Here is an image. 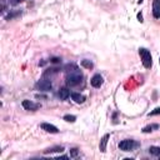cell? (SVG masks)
<instances>
[{"instance_id": "cell-1", "label": "cell", "mask_w": 160, "mask_h": 160, "mask_svg": "<svg viewBox=\"0 0 160 160\" xmlns=\"http://www.w3.org/2000/svg\"><path fill=\"white\" fill-rule=\"evenodd\" d=\"M65 70H66V84L69 87H77V85L81 83L83 74L77 65H74V64L73 65H66Z\"/></svg>"}, {"instance_id": "cell-2", "label": "cell", "mask_w": 160, "mask_h": 160, "mask_svg": "<svg viewBox=\"0 0 160 160\" xmlns=\"http://www.w3.org/2000/svg\"><path fill=\"white\" fill-rule=\"evenodd\" d=\"M139 54H140V58H141V61H143V65L146 69H150L151 65H153V59H151L150 51L141 48V49H139Z\"/></svg>"}, {"instance_id": "cell-3", "label": "cell", "mask_w": 160, "mask_h": 160, "mask_svg": "<svg viewBox=\"0 0 160 160\" xmlns=\"http://www.w3.org/2000/svg\"><path fill=\"white\" fill-rule=\"evenodd\" d=\"M136 145L138 144L134 140H131V139H126V140H123V141L119 143V148H120V150H123V151H131Z\"/></svg>"}, {"instance_id": "cell-4", "label": "cell", "mask_w": 160, "mask_h": 160, "mask_svg": "<svg viewBox=\"0 0 160 160\" xmlns=\"http://www.w3.org/2000/svg\"><path fill=\"white\" fill-rule=\"evenodd\" d=\"M36 88L40 90V91H49L51 90L53 85H51V81L48 80V79H41L36 83Z\"/></svg>"}, {"instance_id": "cell-5", "label": "cell", "mask_w": 160, "mask_h": 160, "mask_svg": "<svg viewBox=\"0 0 160 160\" xmlns=\"http://www.w3.org/2000/svg\"><path fill=\"white\" fill-rule=\"evenodd\" d=\"M21 105H23V108L25 110H31V111L38 110L40 108V105L38 103H34V101H31V100H23Z\"/></svg>"}, {"instance_id": "cell-6", "label": "cell", "mask_w": 160, "mask_h": 160, "mask_svg": "<svg viewBox=\"0 0 160 160\" xmlns=\"http://www.w3.org/2000/svg\"><path fill=\"white\" fill-rule=\"evenodd\" d=\"M40 128L43 130H45L46 133H51V134H58L59 133V129L55 126V125H53V124H49V123H43L40 125Z\"/></svg>"}, {"instance_id": "cell-7", "label": "cell", "mask_w": 160, "mask_h": 160, "mask_svg": "<svg viewBox=\"0 0 160 160\" xmlns=\"http://www.w3.org/2000/svg\"><path fill=\"white\" fill-rule=\"evenodd\" d=\"M90 83H91V85H93L94 88H100L101 85H103V77L99 75V74H97V75H94L91 78Z\"/></svg>"}, {"instance_id": "cell-8", "label": "cell", "mask_w": 160, "mask_h": 160, "mask_svg": "<svg viewBox=\"0 0 160 160\" xmlns=\"http://www.w3.org/2000/svg\"><path fill=\"white\" fill-rule=\"evenodd\" d=\"M153 15L155 19L160 18V0H154L153 2Z\"/></svg>"}, {"instance_id": "cell-9", "label": "cell", "mask_w": 160, "mask_h": 160, "mask_svg": "<svg viewBox=\"0 0 160 160\" xmlns=\"http://www.w3.org/2000/svg\"><path fill=\"white\" fill-rule=\"evenodd\" d=\"M109 138H110V135H109V134H105V135L101 138V140H100V145H99L100 151H103V153H104V151L106 150V145H108Z\"/></svg>"}, {"instance_id": "cell-10", "label": "cell", "mask_w": 160, "mask_h": 160, "mask_svg": "<svg viewBox=\"0 0 160 160\" xmlns=\"http://www.w3.org/2000/svg\"><path fill=\"white\" fill-rule=\"evenodd\" d=\"M71 98H73L74 101L78 103V104H83L85 101V97H84L83 94H79V93H73L71 94Z\"/></svg>"}, {"instance_id": "cell-11", "label": "cell", "mask_w": 160, "mask_h": 160, "mask_svg": "<svg viewBox=\"0 0 160 160\" xmlns=\"http://www.w3.org/2000/svg\"><path fill=\"white\" fill-rule=\"evenodd\" d=\"M69 97H70V91H69L68 88H61V89L59 90V98H60L61 100H66Z\"/></svg>"}, {"instance_id": "cell-12", "label": "cell", "mask_w": 160, "mask_h": 160, "mask_svg": "<svg viewBox=\"0 0 160 160\" xmlns=\"http://www.w3.org/2000/svg\"><path fill=\"white\" fill-rule=\"evenodd\" d=\"M64 150L63 146H54L51 149H46V150H44V154H51V153H61Z\"/></svg>"}, {"instance_id": "cell-13", "label": "cell", "mask_w": 160, "mask_h": 160, "mask_svg": "<svg viewBox=\"0 0 160 160\" xmlns=\"http://www.w3.org/2000/svg\"><path fill=\"white\" fill-rule=\"evenodd\" d=\"M155 129H159V125L158 124H151V125H148L143 129V133H150V131H154Z\"/></svg>"}, {"instance_id": "cell-14", "label": "cell", "mask_w": 160, "mask_h": 160, "mask_svg": "<svg viewBox=\"0 0 160 160\" xmlns=\"http://www.w3.org/2000/svg\"><path fill=\"white\" fill-rule=\"evenodd\" d=\"M149 153L151 155H155L158 158H160V148L159 146H150L149 148Z\"/></svg>"}, {"instance_id": "cell-15", "label": "cell", "mask_w": 160, "mask_h": 160, "mask_svg": "<svg viewBox=\"0 0 160 160\" xmlns=\"http://www.w3.org/2000/svg\"><path fill=\"white\" fill-rule=\"evenodd\" d=\"M81 66L87 68V69H93L94 64H93V63H91L90 60H87V59H84V60H81Z\"/></svg>"}, {"instance_id": "cell-16", "label": "cell", "mask_w": 160, "mask_h": 160, "mask_svg": "<svg viewBox=\"0 0 160 160\" xmlns=\"http://www.w3.org/2000/svg\"><path fill=\"white\" fill-rule=\"evenodd\" d=\"M64 120L68 121V123H74L77 120V116L75 115H65L64 116Z\"/></svg>"}, {"instance_id": "cell-17", "label": "cell", "mask_w": 160, "mask_h": 160, "mask_svg": "<svg viewBox=\"0 0 160 160\" xmlns=\"http://www.w3.org/2000/svg\"><path fill=\"white\" fill-rule=\"evenodd\" d=\"M160 114V108H155L153 111L149 113V116H154V115H159Z\"/></svg>"}, {"instance_id": "cell-18", "label": "cell", "mask_w": 160, "mask_h": 160, "mask_svg": "<svg viewBox=\"0 0 160 160\" xmlns=\"http://www.w3.org/2000/svg\"><path fill=\"white\" fill-rule=\"evenodd\" d=\"M78 149H71V150H70V155L73 156V158H77L78 156Z\"/></svg>"}, {"instance_id": "cell-19", "label": "cell", "mask_w": 160, "mask_h": 160, "mask_svg": "<svg viewBox=\"0 0 160 160\" xmlns=\"http://www.w3.org/2000/svg\"><path fill=\"white\" fill-rule=\"evenodd\" d=\"M21 2H23V0H12V4H18V3H21Z\"/></svg>"}, {"instance_id": "cell-20", "label": "cell", "mask_w": 160, "mask_h": 160, "mask_svg": "<svg viewBox=\"0 0 160 160\" xmlns=\"http://www.w3.org/2000/svg\"><path fill=\"white\" fill-rule=\"evenodd\" d=\"M138 19H139V21H140V23H143V15L139 13V14H138Z\"/></svg>"}, {"instance_id": "cell-21", "label": "cell", "mask_w": 160, "mask_h": 160, "mask_svg": "<svg viewBox=\"0 0 160 160\" xmlns=\"http://www.w3.org/2000/svg\"><path fill=\"white\" fill-rule=\"evenodd\" d=\"M51 61H53V63H59V61H60V59H58V58H53V59H51Z\"/></svg>"}, {"instance_id": "cell-22", "label": "cell", "mask_w": 160, "mask_h": 160, "mask_svg": "<svg viewBox=\"0 0 160 160\" xmlns=\"http://www.w3.org/2000/svg\"><path fill=\"white\" fill-rule=\"evenodd\" d=\"M159 63H160V59H159Z\"/></svg>"}]
</instances>
